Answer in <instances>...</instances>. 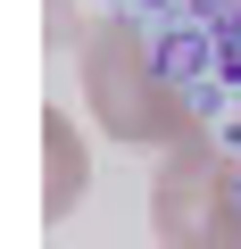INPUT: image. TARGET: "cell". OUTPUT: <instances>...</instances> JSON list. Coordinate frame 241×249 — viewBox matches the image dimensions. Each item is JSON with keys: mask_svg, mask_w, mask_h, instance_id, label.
I'll return each instance as SVG.
<instances>
[{"mask_svg": "<svg viewBox=\"0 0 241 249\" xmlns=\"http://www.w3.org/2000/svg\"><path fill=\"white\" fill-rule=\"evenodd\" d=\"M75 75H83V108L116 150H175L200 133V116L183 108V91L158 75L150 42L125 17H92L75 34Z\"/></svg>", "mask_w": 241, "mask_h": 249, "instance_id": "obj_1", "label": "cell"}, {"mask_svg": "<svg viewBox=\"0 0 241 249\" xmlns=\"http://www.w3.org/2000/svg\"><path fill=\"white\" fill-rule=\"evenodd\" d=\"M150 241L158 249H241V175H233V158L208 133L158 150V175H150Z\"/></svg>", "mask_w": 241, "mask_h": 249, "instance_id": "obj_2", "label": "cell"}, {"mask_svg": "<svg viewBox=\"0 0 241 249\" xmlns=\"http://www.w3.org/2000/svg\"><path fill=\"white\" fill-rule=\"evenodd\" d=\"M34 124H42V224H67L83 208V191H92V142H83V124L67 108H50V100H42Z\"/></svg>", "mask_w": 241, "mask_h": 249, "instance_id": "obj_3", "label": "cell"}]
</instances>
